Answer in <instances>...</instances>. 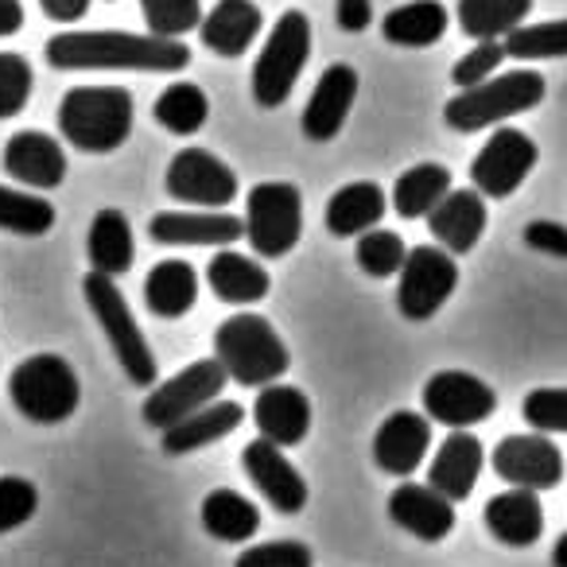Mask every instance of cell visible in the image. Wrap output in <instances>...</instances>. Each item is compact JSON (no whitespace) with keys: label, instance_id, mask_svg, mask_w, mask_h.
Returning <instances> with one entry per match:
<instances>
[{"label":"cell","instance_id":"6da1fadb","mask_svg":"<svg viewBox=\"0 0 567 567\" xmlns=\"http://www.w3.org/2000/svg\"><path fill=\"white\" fill-rule=\"evenodd\" d=\"M55 71H152L172 74L190 63L187 43L133 32H63L43 48Z\"/></svg>","mask_w":567,"mask_h":567},{"label":"cell","instance_id":"7a4b0ae2","mask_svg":"<svg viewBox=\"0 0 567 567\" xmlns=\"http://www.w3.org/2000/svg\"><path fill=\"white\" fill-rule=\"evenodd\" d=\"M59 133L79 152H113L133 133V94L125 86H74L59 102Z\"/></svg>","mask_w":567,"mask_h":567},{"label":"cell","instance_id":"3957f363","mask_svg":"<svg viewBox=\"0 0 567 567\" xmlns=\"http://www.w3.org/2000/svg\"><path fill=\"white\" fill-rule=\"evenodd\" d=\"M214 358L226 365L229 381L249 389L272 385L292 365V354L265 316H229L214 331Z\"/></svg>","mask_w":567,"mask_h":567},{"label":"cell","instance_id":"277c9868","mask_svg":"<svg viewBox=\"0 0 567 567\" xmlns=\"http://www.w3.org/2000/svg\"><path fill=\"white\" fill-rule=\"evenodd\" d=\"M82 296H86L97 327H102L105 339H110V347H113V354H117L125 378L141 389L156 385V354H152L148 339H144V331L136 327L133 311H128L125 296H121L117 276H105V272H94V268H90L86 280H82Z\"/></svg>","mask_w":567,"mask_h":567},{"label":"cell","instance_id":"5b68a950","mask_svg":"<svg viewBox=\"0 0 567 567\" xmlns=\"http://www.w3.org/2000/svg\"><path fill=\"white\" fill-rule=\"evenodd\" d=\"M544 79L536 71H509L494 74V79L478 82L471 90H458V97H451L443 121L455 133H478L497 121H509L517 113H528L544 102Z\"/></svg>","mask_w":567,"mask_h":567},{"label":"cell","instance_id":"8992f818","mask_svg":"<svg viewBox=\"0 0 567 567\" xmlns=\"http://www.w3.org/2000/svg\"><path fill=\"white\" fill-rule=\"evenodd\" d=\"M9 396L20 416L32 420V424H63L79 412L82 385L66 358L32 354L12 370Z\"/></svg>","mask_w":567,"mask_h":567},{"label":"cell","instance_id":"52a82bcc","mask_svg":"<svg viewBox=\"0 0 567 567\" xmlns=\"http://www.w3.org/2000/svg\"><path fill=\"white\" fill-rule=\"evenodd\" d=\"M311 55V24L303 12H284L252 66V102L260 110H276L292 97Z\"/></svg>","mask_w":567,"mask_h":567},{"label":"cell","instance_id":"ba28073f","mask_svg":"<svg viewBox=\"0 0 567 567\" xmlns=\"http://www.w3.org/2000/svg\"><path fill=\"white\" fill-rule=\"evenodd\" d=\"M303 195L296 183H257L245 198V237L252 252L276 260L300 245Z\"/></svg>","mask_w":567,"mask_h":567},{"label":"cell","instance_id":"9c48e42d","mask_svg":"<svg viewBox=\"0 0 567 567\" xmlns=\"http://www.w3.org/2000/svg\"><path fill=\"white\" fill-rule=\"evenodd\" d=\"M458 288V265L455 252L443 245H416L409 249L401 265V284H396V308L412 323L432 319Z\"/></svg>","mask_w":567,"mask_h":567},{"label":"cell","instance_id":"30bf717a","mask_svg":"<svg viewBox=\"0 0 567 567\" xmlns=\"http://www.w3.org/2000/svg\"><path fill=\"white\" fill-rule=\"evenodd\" d=\"M229 373L218 358H203L190 362L187 370H179L175 378H167L164 385H156L141 404V420L148 427H172L179 420H187L190 412L206 409L210 401H218V393L226 389Z\"/></svg>","mask_w":567,"mask_h":567},{"label":"cell","instance_id":"8fae6325","mask_svg":"<svg viewBox=\"0 0 567 567\" xmlns=\"http://www.w3.org/2000/svg\"><path fill=\"white\" fill-rule=\"evenodd\" d=\"M424 412L432 424L443 427H471L494 416L497 393L482 378L466 370H440L424 385Z\"/></svg>","mask_w":567,"mask_h":567},{"label":"cell","instance_id":"7c38bea8","mask_svg":"<svg viewBox=\"0 0 567 567\" xmlns=\"http://www.w3.org/2000/svg\"><path fill=\"white\" fill-rule=\"evenodd\" d=\"M536 159H540V152H536L533 136H525L520 128H497V133L482 144L478 156H474L471 183L486 198H509L513 190L528 179Z\"/></svg>","mask_w":567,"mask_h":567},{"label":"cell","instance_id":"4fadbf2b","mask_svg":"<svg viewBox=\"0 0 567 567\" xmlns=\"http://www.w3.org/2000/svg\"><path fill=\"white\" fill-rule=\"evenodd\" d=\"M494 474L509 486L525 489H556L564 482V455L548 440V432H520L505 435L489 455Z\"/></svg>","mask_w":567,"mask_h":567},{"label":"cell","instance_id":"5bb4252c","mask_svg":"<svg viewBox=\"0 0 567 567\" xmlns=\"http://www.w3.org/2000/svg\"><path fill=\"white\" fill-rule=\"evenodd\" d=\"M167 195L179 203L203 206V210H221L237 198V175L234 167L221 164L206 148H183L167 164Z\"/></svg>","mask_w":567,"mask_h":567},{"label":"cell","instance_id":"9a60e30c","mask_svg":"<svg viewBox=\"0 0 567 567\" xmlns=\"http://www.w3.org/2000/svg\"><path fill=\"white\" fill-rule=\"evenodd\" d=\"M241 471L249 474V482L260 489V497H265L276 513H284V517L303 513V505H308V478L288 463L280 443L265 440V435L245 443Z\"/></svg>","mask_w":567,"mask_h":567},{"label":"cell","instance_id":"2e32d148","mask_svg":"<svg viewBox=\"0 0 567 567\" xmlns=\"http://www.w3.org/2000/svg\"><path fill=\"white\" fill-rule=\"evenodd\" d=\"M427 447H432V420L427 412L401 409L385 416V424L373 435V463L393 478H409L420 471Z\"/></svg>","mask_w":567,"mask_h":567},{"label":"cell","instance_id":"e0dca14e","mask_svg":"<svg viewBox=\"0 0 567 567\" xmlns=\"http://www.w3.org/2000/svg\"><path fill=\"white\" fill-rule=\"evenodd\" d=\"M389 520L404 533H412L416 540L440 544L455 528V502L443 497L435 486H420V482H401V486L389 494Z\"/></svg>","mask_w":567,"mask_h":567},{"label":"cell","instance_id":"ac0fdd59","mask_svg":"<svg viewBox=\"0 0 567 567\" xmlns=\"http://www.w3.org/2000/svg\"><path fill=\"white\" fill-rule=\"evenodd\" d=\"M486 466V447L474 432L466 427H451V435L440 443V451L432 455L427 466V486H435L451 502H466L478 486V474Z\"/></svg>","mask_w":567,"mask_h":567},{"label":"cell","instance_id":"d6986e66","mask_svg":"<svg viewBox=\"0 0 567 567\" xmlns=\"http://www.w3.org/2000/svg\"><path fill=\"white\" fill-rule=\"evenodd\" d=\"M358 97V71L350 63H331L323 79L311 90V102L303 110V136L308 141H334L350 117V105Z\"/></svg>","mask_w":567,"mask_h":567},{"label":"cell","instance_id":"ffe728a7","mask_svg":"<svg viewBox=\"0 0 567 567\" xmlns=\"http://www.w3.org/2000/svg\"><path fill=\"white\" fill-rule=\"evenodd\" d=\"M252 424L265 440L280 443V447H300L311 432V401L296 385H260L257 401H252Z\"/></svg>","mask_w":567,"mask_h":567},{"label":"cell","instance_id":"44dd1931","mask_svg":"<svg viewBox=\"0 0 567 567\" xmlns=\"http://www.w3.org/2000/svg\"><path fill=\"white\" fill-rule=\"evenodd\" d=\"M148 237L159 245H234L245 237V218L221 210H159L148 221Z\"/></svg>","mask_w":567,"mask_h":567},{"label":"cell","instance_id":"7402d4cb","mask_svg":"<svg viewBox=\"0 0 567 567\" xmlns=\"http://www.w3.org/2000/svg\"><path fill=\"white\" fill-rule=\"evenodd\" d=\"M489 536L505 548H533L544 533V505L540 489L513 486L505 494H494L482 509Z\"/></svg>","mask_w":567,"mask_h":567},{"label":"cell","instance_id":"603a6c76","mask_svg":"<svg viewBox=\"0 0 567 567\" xmlns=\"http://www.w3.org/2000/svg\"><path fill=\"white\" fill-rule=\"evenodd\" d=\"M427 229L447 252H471L478 237L486 234V195L474 190H447L432 214Z\"/></svg>","mask_w":567,"mask_h":567},{"label":"cell","instance_id":"cb8c5ba5","mask_svg":"<svg viewBox=\"0 0 567 567\" xmlns=\"http://www.w3.org/2000/svg\"><path fill=\"white\" fill-rule=\"evenodd\" d=\"M4 172L17 183L51 190L66 179V156L55 136L32 133V128H28V133H17L4 144Z\"/></svg>","mask_w":567,"mask_h":567},{"label":"cell","instance_id":"d4e9b609","mask_svg":"<svg viewBox=\"0 0 567 567\" xmlns=\"http://www.w3.org/2000/svg\"><path fill=\"white\" fill-rule=\"evenodd\" d=\"M241 424H245L241 404H237V401H210L206 409L190 412L187 420L164 427V440H159V447H164V455L183 458V455H190V451H203V447H210V443L234 435Z\"/></svg>","mask_w":567,"mask_h":567},{"label":"cell","instance_id":"484cf974","mask_svg":"<svg viewBox=\"0 0 567 567\" xmlns=\"http://www.w3.org/2000/svg\"><path fill=\"white\" fill-rule=\"evenodd\" d=\"M260 9L252 0H218L210 17H203V43L221 59H237L249 51V43L260 35Z\"/></svg>","mask_w":567,"mask_h":567},{"label":"cell","instance_id":"4316f807","mask_svg":"<svg viewBox=\"0 0 567 567\" xmlns=\"http://www.w3.org/2000/svg\"><path fill=\"white\" fill-rule=\"evenodd\" d=\"M198 300V272L187 260H159L144 280V303L152 316L159 319H179L195 308Z\"/></svg>","mask_w":567,"mask_h":567},{"label":"cell","instance_id":"83f0119b","mask_svg":"<svg viewBox=\"0 0 567 567\" xmlns=\"http://www.w3.org/2000/svg\"><path fill=\"white\" fill-rule=\"evenodd\" d=\"M385 218V190L378 183H347L327 203V229L334 237H358Z\"/></svg>","mask_w":567,"mask_h":567},{"label":"cell","instance_id":"f1b7e54d","mask_svg":"<svg viewBox=\"0 0 567 567\" xmlns=\"http://www.w3.org/2000/svg\"><path fill=\"white\" fill-rule=\"evenodd\" d=\"M90 265L94 272H105V276H125L133 268V257H136V245H133V226L121 210L105 206V210L94 214L90 221Z\"/></svg>","mask_w":567,"mask_h":567},{"label":"cell","instance_id":"f546056e","mask_svg":"<svg viewBox=\"0 0 567 567\" xmlns=\"http://www.w3.org/2000/svg\"><path fill=\"white\" fill-rule=\"evenodd\" d=\"M206 280H210L214 296L221 303H260L272 288L268 272L257 260L241 257V252H214V260L206 265Z\"/></svg>","mask_w":567,"mask_h":567},{"label":"cell","instance_id":"4dcf8cb0","mask_svg":"<svg viewBox=\"0 0 567 567\" xmlns=\"http://www.w3.org/2000/svg\"><path fill=\"white\" fill-rule=\"evenodd\" d=\"M198 517H203V528L214 540H226V544L252 540L260 528V509L245 494H237V489H210L203 497Z\"/></svg>","mask_w":567,"mask_h":567},{"label":"cell","instance_id":"1f68e13d","mask_svg":"<svg viewBox=\"0 0 567 567\" xmlns=\"http://www.w3.org/2000/svg\"><path fill=\"white\" fill-rule=\"evenodd\" d=\"M381 32L396 48H432L447 35V9L440 0H412L381 20Z\"/></svg>","mask_w":567,"mask_h":567},{"label":"cell","instance_id":"d6a6232c","mask_svg":"<svg viewBox=\"0 0 567 567\" xmlns=\"http://www.w3.org/2000/svg\"><path fill=\"white\" fill-rule=\"evenodd\" d=\"M528 12L533 0H458V28L471 40H505Z\"/></svg>","mask_w":567,"mask_h":567},{"label":"cell","instance_id":"836d02e7","mask_svg":"<svg viewBox=\"0 0 567 567\" xmlns=\"http://www.w3.org/2000/svg\"><path fill=\"white\" fill-rule=\"evenodd\" d=\"M451 190V172L443 164H416L396 179L393 206L401 218H427Z\"/></svg>","mask_w":567,"mask_h":567},{"label":"cell","instance_id":"e575fe53","mask_svg":"<svg viewBox=\"0 0 567 567\" xmlns=\"http://www.w3.org/2000/svg\"><path fill=\"white\" fill-rule=\"evenodd\" d=\"M152 113H156V121L167 128V133L190 136L206 125L210 102H206L203 86H195V82H172V86L156 97V110Z\"/></svg>","mask_w":567,"mask_h":567},{"label":"cell","instance_id":"d590c367","mask_svg":"<svg viewBox=\"0 0 567 567\" xmlns=\"http://www.w3.org/2000/svg\"><path fill=\"white\" fill-rule=\"evenodd\" d=\"M55 226V206L40 195H28V190L0 187V229L20 237H43Z\"/></svg>","mask_w":567,"mask_h":567},{"label":"cell","instance_id":"8d00e7d4","mask_svg":"<svg viewBox=\"0 0 567 567\" xmlns=\"http://www.w3.org/2000/svg\"><path fill=\"white\" fill-rule=\"evenodd\" d=\"M505 55L533 63V59H567V20H544V24H520L505 35Z\"/></svg>","mask_w":567,"mask_h":567},{"label":"cell","instance_id":"74e56055","mask_svg":"<svg viewBox=\"0 0 567 567\" xmlns=\"http://www.w3.org/2000/svg\"><path fill=\"white\" fill-rule=\"evenodd\" d=\"M358 268H362L365 276H378V280H385V276L401 272L404 257H409V249H404L401 234H393V229H365V234H358Z\"/></svg>","mask_w":567,"mask_h":567},{"label":"cell","instance_id":"f35d334b","mask_svg":"<svg viewBox=\"0 0 567 567\" xmlns=\"http://www.w3.org/2000/svg\"><path fill=\"white\" fill-rule=\"evenodd\" d=\"M144 24L152 35H187L190 28L203 24V0H141Z\"/></svg>","mask_w":567,"mask_h":567},{"label":"cell","instance_id":"ab89813d","mask_svg":"<svg viewBox=\"0 0 567 567\" xmlns=\"http://www.w3.org/2000/svg\"><path fill=\"white\" fill-rule=\"evenodd\" d=\"M35 509H40L35 482L20 478V474H4L0 478V533H17L20 525L35 517Z\"/></svg>","mask_w":567,"mask_h":567},{"label":"cell","instance_id":"60d3db41","mask_svg":"<svg viewBox=\"0 0 567 567\" xmlns=\"http://www.w3.org/2000/svg\"><path fill=\"white\" fill-rule=\"evenodd\" d=\"M32 97V66L17 51H0V121L17 117Z\"/></svg>","mask_w":567,"mask_h":567},{"label":"cell","instance_id":"b9f144b4","mask_svg":"<svg viewBox=\"0 0 567 567\" xmlns=\"http://www.w3.org/2000/svg\"><path fill=\"white\" fill-rule=\"evenodd\" d=\"M234 567H316V551L303 540H268L245 548Z\"/></svg>","mask_w":567,"mask_h":567},{"label":"cell","instance_id":"7bdbcfd3","mask_svg":"<svg viewBox=\"0 0 567 567\" xmlns=\"http://www.w3.org/2000/svg\"><path fill=\"white\" fill-rule=\"evenodd\" d=\"M520 416L533 432H567V389H533L520 401Z\"/></svg>","mask_w":567,"mask_h":567},{"label":"cell","instance_id":"ee69618b","mask_svg":"<svg viewBox=\"0 0 567 567\" xmlns=\"http://www.w3.org/2000/svg\"><path fill=\"white\" fill-rule=\"evenodd\" d=\"M505 43L502 40H478V48L471 51V55H463L455 66H451V82H455L458 90H471L478 86V82L494 79V71L505 63Z\"/></svg>","mask_w":567,"mask_h":567},{"label":"cell","instance_id":"f6af8a7d","mask_svg":"<svg viewBox=\"0 0 567 567\" xmlns=\"http://www.w3.org/2000/svg\"><path fill=\"white\" fill-rule=\"evenodd\" d=\"M525 245L536 252H548V257H564L567 260V226L548 218H536L525 226Z\"/></svg>","mask_w":567,"mask_h":567},{"label":"cell","instance_id":"bcb514c9","mask_svg":"<svg viewBox=\"0 0 567 567\" xmlns=\"http://www.w3.org/2000/svg\"><path fill=\"white\" fill-rule=\"evenodd\" d=\"M334 20H339L342 32H365L373 20V4L370 0H334Z\"/></svg>","mask_w":567,"mask_h":567},{"label":"cell","instance_id":"7dc6e473","mask_svg":"<svg viewBox=\"0 0 567 567\" xmlns=\"http://www.w3.org/2000/svg\"><path fill=\"white\" fill-rule=\"evenodd\" d=\"M40 4L55 24H79L90 12V0H40Z\"/></svg>","mask_w":567,"mask_h":567},{"label":"cell","instance_id":"c3c4849f","mask_svg":"<svg viewBox=\"0 0 567 567\" xmlns=\"http://www.w3.org/2000/svg\"><path fill=\"white\" fill-rule=\"evenodd\" d=\"M24 28V9L20 0H0V35H17Z\"/></svg>","mask_w":567,"mask_h":567},{"label":"cell","instance_id":"681fc988","mask_svg":"<svg viewBox=\"0 0 567 567\" xmlns=\"http://www.w3.org/2000/svg\"><path fill=\"white\" fill-rule=\"evenodd\" d=\"M551 567H567V533L556 540V548H551Z\"/></svg>","mask_w":567,"mask_h":567}]
</instances>
